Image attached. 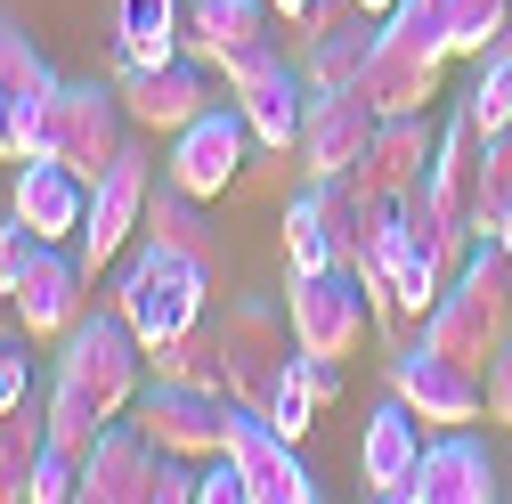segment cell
<instances>
[{
  "mask_svg": "<svg viewBox=\"0 0 512 504\" xmlns=\"http://www.w3.org/2000/svg\"><path fill=\"white\" fill-rule=\"evenodd\" d=\"M447 57H456V49H447V17H439V0H399L391 17H374V41H366L358 90L374 98V114H431Z\"/></svg>",
  "mask_w": 512,
  "mask_h": 504,
  "instance_id": "6da1fadb",
  "label": "cell"
},
{
  "mask_svg": "<svg viewBox=\"0 0 512 504\" xmlns=\"http://www.w3.org/2000/svg\"><path fill=\"white\" fill-rule=\"evenodd\" d=\"M423 342L447 350L456 366H472V374H488V358L512 342V252L496 236H480L472 261H464V277L431 301Z\"/></svg>",
  "mask_w": 512,
  "mask_h": 504,
  "instance_id": "7a4b0ae2",
  "label": "cell"
},
{
  "mask_svg": "<svg viewBox=\"0 0 512 504\" xmlns=\"http://www.w3.org/2000/svg\"><path fill=\"white\" fill-rule=\"evenodd\" d=\"M204 293H212V269L187 261V252H171V244H155V236L131 252V269L114 277V309L131 318V334H139L147 350L196 334V326H204Z\"/></svg>",
  "mask_w": 512,
  "mask_h": 504,
  "instance_id": "3957f363",
  "label": "cell"
},
{
  "mask_svg": "<svg viewBox=\"0 0 512 504\" xmlns=\"http://www.w3.org/2000/svg\"><path fill=\"white\" fill-rule=\"evenodd\" d=\"M57 383H74L106 415H131V399L147 391V342L131 334V318H122L114 301L106 309H82L74 334L57 342Z\"/></svg>",
  "mask_w": 512,
  "mask_h": 504,
  "instance_id": "277c9868",
  "label": "cell"
},
{
  "mask_svg": "<svg viewBox=\"0 0 512 504\" xmlns=\"http://www.w3.org/2000/svg\"><path fill=\"white\" fill-rule=\"evenodd\" d=\"M212 350H220V383H228V399H236V407H269V391L285 383V366L301 358V342H293V309H277V301H261V293L228 301V318L212 326Z\"/></svg>",
  "mask_w": 512,
  "mask_h": 504,
  "instance_id": "5b68a950",
  "label": "cell"
},
{
  "mask_svg": "<svg viewBox=\"0 0 512 504\" xmlns=\"http://www.w3.org/2000/svg\"><path fill=\"white\" fill-rule=\"evenodd\" d=\"M131 147V114H122L114 82H66L57 90V131H49V155L66 163L82 187L106 179V163Z\"/></svg>",
  "mask_w": 512,
  "mask_h": 504,
  "instance_id": "8992f818",
  "label": "cell"
},
{
  "mask_svg": "<svg viewBox=\"0 0 512 504\" xmlns=\"http://www.w3.org/2000/svg\"><path fill=\"white\" fill-rule=\"evenodd\" d=\"M244 163H252V122H244L236 98H228V106H204L187 131H171V163H163V179L212 204V196H228V187L244 179Z\"/></svg>",
  "mask_w": 512,
  "mask_h": 504,
  "instance_id": "52a82bcc",
  "label": "cell"
},
{
  "mask_svg": "<svg viewBox=\"0 0 512 504\" xmlns=\"http://www.w3.org/2000/svg\"><path fill=\"white\" fill-rule=\"evenodd\" d=\"M391 399H399L415 423H439V431L488 415V383H480L472 366H456L447 350H431V342H407V350L391 358Z\"/></svg>",
  "mask_w": 512,
  "mask_h": 504,
  "instance_id": "ba28073f",
  "label": "cell"
},
{
  "mask_svg": "<svg viewBox=\"0 0 512 504\" xmlns=\"http://www.w3.org/2000/svg\"><path fill=\"white\" fill-rule=\"evenodd\" d=\"M285 309H293V342H301L309 358H350V350L366 342V326H374L358 269H317V277H293Z\"/></svg>",
  "mask_w": 512,
  "mask_h": 504,
  "instance_id": "9c48e42d",
  "label": "cell"
},
{
  "mask_svg": "<svg viewBox=\"0 0 512 504\" xmlns=\"http://www.w3.org/2000/svg\"><path fill=\"white\" fill-rule=\"evenodd\" d=\"M131 423L155 439L163 456H187V464H212L228 448V391H187V383H147L131 399Z\"/></svg>",
  "mask_w": 512,
  "mask_h": 504,
  "instance_id": "30bf717a",
  "label": "cell"
},
{
  "mask_svg": "<svg viewBox=\"0 0 512 504\" xmlns=\"http://www.w3.org/2000/svg\"><path fill=\"white\" fill-rule=\"evenodd\" d=\"M293 448H301V439H285L261 407H236V399H228V448H220V456L244 472L252 504H309V496H317V480L301 472Z\"/></svg>",
  "mask_w": 512,
  "mask_h": 504,
  "instance_id": "8fae6325",
  "label": "cell"
},
{
  "mask_svg": "<svg viewBox=\"0 0 512 504\" xmlns=\"http://www.w3.org/2000/svg\"><path fill=\"white\" fill-rule=\"evenodd\" d=\"M82 285H90V269L74 261V252H57V244H41L33 236V252L17 261V277H9V301H17V326L33 334V342H66L74 334V318H82Z\"/></svg>",
  "mask_w": 512,
  "mask_h": 504,
  "instance_id": "7c38bea8",
  "label": "cell"
},
{
  "mask_svg": "<svg viewBox=\"0 0 512 504\" xmlns=\"http://www.w3.org/2000/svg\"><path fill=\"white\" fill-rule=\"evenodd\" d=\"M147 196H155V179H147V155L139 147H122L114 163H106V179L90 187V220H82V236H74V261L98 277L122 244H131V228H147Z\"/></svg>",
  "mask_w": 512,
  "mask_h": 504,
  "instance_id": "4fadbf2b",
  "label": "cell"
},
{
  "mask_svg": "<svg viewBox=\"0 0 512 504\" xmlns=\"http://www.w3.org/2000/svg\"><path fill=\"white\" fill-rule=\"evenodd\" d=\"M114 98L139 131H187L204 106H212V66L196 57H171V66H122L114 57Z\"/></svg>",
  "mask_w": 512,
  "mask_h": 504,
  "instance_id": "5bb4252c",
  "label": "cell"
},
{
  "mask_svg": "<svg viewBox=\"0 0 512 504\" xmlns=\"http://www.w3.org/2000/svg\"><path fill=\"white\" fill-rule=\"evenodd\" d=\"M374 98L366 90H317L309 98V122H301V171L309 179H342V171H358L366 163V147H374Z\"/></svg>",
  "mask_w": 512,
  "mask_h": 504,
  "instance_id": "9a60e30c",
  "label": "cell"
},
{
  "mask_svg": "<svg viewBox=\"0 0 512 504\" xmlns=\"http://www.w3.org/2000/svg\"><path fill=\"white\" fill-rule=\"evenodd\" d=\"M431 155H439L431 114H382V122H374V147H366V163H358V171H342V179H358L366 196H382V204H399L407 187L431 171Z\"/></svg>",
  "mask_w": 512,
  "mask_h": 504,
  "instance_id": "2e32d148",
  "label": "cell"
},
{
  "mask_svg": "<svg viewBox=\"0 0 512 504\" xmlns=\"http://www.w3.org/2000/svg\"><path fill=\"white\" fill-rule=\"evenodd\" d=\"M488 496H504V480H496L488 448H480L464 423L447 431V439H431L423 464H415V480H407V504H488Z\"/></svg>",
  "mask_w": 512,
  "mask_h": 504,
  "instance_id": "e0dca14e",
  "label": "cell"
},
{
  "mask_svg": "<svg viewBox=\"0 0 512 504\" xmlns=\"http://www.w3.org/2000/svg\"><path fill=\"white\" fill-rule=\"evenodd\" d=\"M9 212H17L41 244H66V236H82V220H90V187H82L66 163H57V155H25Z\"/></svg>",
  "mask_w": 512,
  "mask_h": 504,
  "instance_id": "ac0fdd59",
  "label": "cell"
},
{
  "mask_svg": "<svg viewBox=\"0 0 512 504\" xmlns=\"http://www.w3.org/2000/svg\"><path fill=\"white\" fill-rule=\"evenodd\" d=\"M147 472H155V439L131 415H114L106 439L82 456V504H147Z\"/></svg>",
  "mask_w": 512,
  "mask_h": 504,
  "instance_id": "d6986e66",
  "label": "cell"
},
{
  "mask_svg": "<svg viewBox=\"0 0 512 504\" xmlns=\"http://www.w3.org/2000/svg\"><path fill=\"white\" fill-rule=\"evenodd\" d=\"M301 90H309V82H301V66H293V57H285L277 74H261V82L228 90V98H236V114L252 122V147H261V155H293V147H301V122H309Z\"/></svg>",
  "mask_w": 512,
  "mask_h": 504,
  "instance_id": "ffe728a7",
  "label": "cell"
},
{
  "mask_svg": "<svg viewBox=\"0 0 512 504\" xmlns=\"http://www.w3.org/2000/svg\"><path fill=\"white\" fill-rule=\"evenodd\" d=\"M415 464H423V431H415V415H407L399 399L374 407V415H366V439H358V472H366V488L391 496V504H407Z\"/></svg>",
  "mask_w": 512,
  "mask_h": 504,
  "instance_id": "44dd1931",
  "label": "cell"
},
{
  "mask_svg": "<svg viewBox=\"0 0 512 504\" xmlns=\"http://www.w3.org/2000/svg\"><path fill=\"white\" fill-rule=\"evenodd\" d=\"M269 17H277L269 0H187V9H179V33H187V57H196V66H220L228 49L261 41Z\"/></svg>",
  "mask_w": 512,
  "mask_h": 504,
  "instance_id": "7402d4cb",
  "label": "cell"
},
{
  "mask_svg": "<svg viewBox=\"0 0 512 504\" xmlns=\"http://www.w3.org/2000/svg\"><path fill=\"white\" fill-rule=\"evenodd\" d=\"M147 236L187 252V261H204V269L228 261V236L204 220V196H187V187H171V179H155V196H147Z\"/></svg>",
  "mask_w": 512,
  "mask_h": 504,
  "instance_id": "603a6c76",
  "label": "cell"
},
{
  "mask_svg": "<svg viewBox=\"0 0 512 504\" xmlns=\"http://www.w3.org/2000/svg\"><path fill=\"white\" fill-rule=\"evenodd\" d=\"M480 131H472V114L456 106V122H439V155H431V196L447 204V212H456V220H472V204H480Z\"/></svg>",
  "mask_w": 512,
  "mask_h": 504,
  "instance_id": "cb8c5ba5",
  "label": "cell"
},
{
  "mask_svg": "<svg viewBox=\"0 0 512 504\" xmlns=\"http://www.w3.org/2000/svg\"><path fill=\"white\" fill-rule=\"evenodd\" d=\"M179 9H187V0H122L114 57H122V66H171V57H187Z\"/></svg>",
  "mask_w": 512,
  "mask_h": 504,
  "instance_id": "d4e9b609",
  "label": "cell"
},
{
  "mask_svg": "<svg viewBox=\"0 0 512 504\" xmlns=\"http://www.w3.org/2000/svg\"><path fill=\"white\" fill-rule=\"evenodd\" d=\"M49 456V415L25 399L0 415V504H33V472Z\"/></svg>",
  "mask_w": 512,
  "mask_h": 504,
  "instance_id": "484cf974",
  "label": "cell"
},
{
  "mask_svg": "<svg viewBox=\"0 0 512 504\" xmlns=\"http://www.w3.org/2000/svg\"><path fill=\"white\" fill-rule=\"evenodd\" d=\"M366 41L374 33H358V17L350 25H334V33H317V41H301V82H309V98L317 90H358V66H366Z\"/></svg>",
  "mask_w": 512,
  "mask_h": 504,
  "instance_id": "4316f807",
  "label": "cell"
},
{
  "mask_svg": "<svg viewBox=\"0 0 512 504\" xmlns=\"http://www.w3.org/2000/svg\"><path fill=\"white\" fill-rule=\"evenodd\" d=\"M41 415H49V448H66V456H90L98 439H106V407L98 399H82L74 383H49V399H41Z\"/></svg>",
  "mask_w": 512,
  "mask_h": 504,
  "instance_id": "83f0119b",
  "label": "cell"
},
{
  "mask_svg": "<svg viewBox=\"0 0 512 504\" xmlns=\"http://www.w3.org/2000/svg\"><path fill=\"white\" fill-rule=\"evenodd\" d=\"M0 90H9L17 106H41V98H57L49 57H41V49H33V33H25V25H9V17H0Z\"/></svg>",
  "mask_w": 512,
  "mask_h": 504,
  "instance_id": "f1b7e54d",
  "label": "cell"
},
{
  "mask_svg": "<svg viewBox=\"0 0 512 504\" xmlns=\"http://www.w3.org/2000/svg\"><path fill=\"white\" fill-rule=\"evenodd\" d=\"M147 374H155V383H187V391H228L220 383V350H212L204 326L179 334V342H163V350H147Z\"/></svg>",
  "mask_w": 512,
  "mask_h": 504,
  "instance_id": "f546056e",
  "label": "cell"
},
{
  "mask_svg": "<svg viewBox=\"0 0 512 504\" xmlns=\"http://www.w3.org/2000/svg\"><path fill=\"white\" fill-rule=\"evenodd\" d=\"M439 17H447V49L456 57H488L512 25V0H439Z\"/></svg>",
  "mask_w": 512,
  "mask_h": 504,
  "instance_id": "4dcf8cb0",
  "label": "cell"
},
{
  "mask_svg": "<svg viewBox=\"0 0 512 504\" xmlns=\"http://www.w3.org/2000/svg\"><path fill=\"white\" fill-rule=\"evenodd\" d=\"M285 261H293V277L342 269V261H334V236H326V212H317V196H309V187L285 204Z\"/></svg>",
  "mask_w": 512,
  "mask_h": 504,
  "instance_id": "1f68e13d",
  "label": "cell"
},
{
  "mask_svg": "<svg viewBox=\"0 0 512 504\" xmlns=\"http://www.w3.org/2000/svg\"><path fill=\"white\" fill-rule=\"evenodd\" d=\"M512 212V131H496L480 147V204H472V236H488Z\"/></svg>",
  "mask_w": 512,
  "mask_h": 504,
  "instance_id": "d6a6232c",
  "label": "cell"
},
{
  "mask_svg": "<svg viewBox=\"0 0 512 504\" xmlns=\"http://www.w3.org/2000/svg\"><path fill=\"white\" fill-rule=\"evenodd\" d=\"M277 66H285V49H277V41L261 33V41H244V49H228V57H220L212 74H220L228 90H244V82H261V74H277Z\"/></svg>",
  "mask_w": 512,
  "mask_h": 504,
  "instance_id": "836d02e7",
  "label": "cell"
},
{
  "mask_svg": "<svg viewBox=\"0 0 512 504\" xmlns=\"http://www.w3.org/2000/svg\"><path fill=\"white\" fill-rule=\"evenodd\" d=\"M147 504H196V472H187V456H163V448H155V472H147Z\"/></svg>",
  "mask_w": 512,
  "mask_h": 504,
  "instance_id": "e575fe53",
  "label": "cell"
},
{
  "mask_svg": "<svg viewBox=\"0 0 512 504\" xmlns=\"http://www.w3.org/2000/svg\"><path fill=\"white\" fill-rule=\"evenodd\" d=\"M25 399H33V358H25L17 342H0V415L25 407Z\"/></svg>",
  "mask_w": 512,
  "mask_h": 504,
  "instance_id": "d590c367",
  "label": "cell"
},
{
  "mask_svg": "<svg viewBox=\"0 0 512 504\" xmlns=\"http://www.w3.org/2000/svg\"><path fill=\"white\" fill-rule=\"evenodd\" d=\"M480 383H488V423H496V431H512V342L488 358V374H480Z\"/></svg>",
  "mask_w": 512,
  "mask_h": 504,
  "instance_id": "8d00e7d4",
  "label": "cell"
},
{
  "mask_svg": "<svg viewBox=\"0 0 512 504\" xmlns=\"http://www.w3.org/2000/svg\"><path fill=\"white\" fill-rule=\"evenodd\" d=\"M196 504H252V488H244V472L228 456H212V472L196 480Z\"/></svg>",
  "mask_w": 512,
  "mask_h": 504,
  "instance_id": "74e56055",
  "label": "cell"
},
{
  "mask_svg": "<svg viewBox=\"0 0 512 504\" xmlns=\"http://www.w3.org/2000/svg\"><path fill=\"white\" fill-rule=\"evenodd\" d=\"M0 163H25V147H17V98L0 90Z\"/></svg>",
  "mask_w": 512,
  "mask_h": 504,
  "instance_id": "f35d334b",
  "label": "cell"
},
{
  "mask_svg": "<svg viewBox=\"0 0 512 504\" xmlns=\"http://www.w3.org/2000/svg\"><path fill=\"white\" fill-rule=\"evenodd\" d=\"M9 334H25V326H17V301H9V285H0V342H9Z\"/></svg>",
  "mask_w": 512,
  "mask_h": 504,
  "instance_id": "ab89813d",
  "label": "cell"
},
{
  "mask_svg": "<svg viewBox=\"0 0 512 504\" xmlns=\"http://www.w3.org/2000/svg\"><path fill=\"white\" fill-rule=\"evenodd\" d=\"M269 9H277V17H293V25H301V9H309V0H269Z\"/></svg>",
  "mask_w": 512,
  "mask_h": 504,
  "instance_id": "60d3db41",
  "label": "cell"
},
{
  "mask_svg": "<svg viewBox=\"0 0 512 504\" xmlns=\"http://www.w3.org/2000/svg\"><path fill=\"white\" fill-rule=\"evenodd\" d=\"M488 236H496V244H504V252H512V212H504V220H496V228H488Z\"/></svg>",
  "mask_w": 512,
  "mask_h": 504,
  "instance_id": "b9f144b4",
  "label": "cell"
},
{
  "mask_svg": "<svg viewBox=\"0 0 512 504\" xmlns=\"http://www.w3.org/2000/svg\"><path fill=\"white\" fill-rule=\"evenodd\" d=\"M358 9H366V17H391V9H399V0H358Z\"/></svg>",
  "mask_w": 512,
  "mask_h": 504,
  "instance_id": "7bdbcfd3",
  "label": "cell"
},
{
  "mask_svg": "<svg viewBox=\"0 0 512 504\" xmlns=\"http://www.w3.org/2000/svg\"><path fill=\"white\" fill-rule=\"evenodd\" d=\"M504 496H512V488H504Z\"/></svg>",
  "mask_w": 512,
  "mask_h": 504,
  "instance_id": "ee69618b",
  "label": "cell"
}]
</instances>
